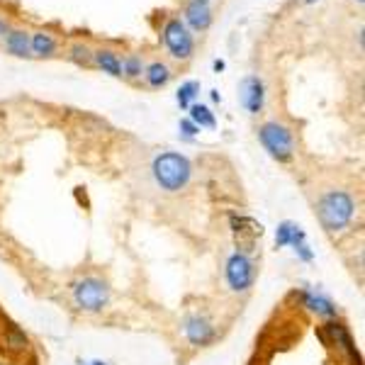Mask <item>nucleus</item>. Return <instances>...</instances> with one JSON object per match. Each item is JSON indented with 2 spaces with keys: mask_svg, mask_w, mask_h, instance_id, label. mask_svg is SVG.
Listing matches in <instances>:
<instances>
[{
  "mask_svg": "<svg viewBox=\"0 0 365 365\" xmlns=\"http://www.w3.org/2000/svg\"><path fill=\"white\" fill-rule=\"evenodd\" d=\"M93 63H96L98 68H103V73H108V76H115V78L122 76V58L113 49L93 51Z\"/></svg>",
  "mask_w": 365,
  "mask_h": 365,
  "instance_id": "14",
  "label": "nucleus"
},
{
  "mask_svg": "<svg viewBox=\"0 0 365 365\" xmlns=\"http://www.w3.org/2000/svg\"><path fill=\"white\" fill-rule=\"evenodd\" d=\"M356 217V200L346 190H327L317 200V220L327 234H341Z\"/></svg>",
  "mask_w": 365,
  "mask_h": 365,
  "instance_id": "1",
  "label": "nucleus"
},
{
  "mask_svg": "<svg viewBox=\"0 0 365 365\" xmlns=\"http://www.w3.org/2000/svg\"><path fill=\"white\" fill-rule=\"evenodd\" d=\"M187 29H195V32H205L212 25V5L207 0H187L185 5V20Z\"/></svg>",
  "mask_w": 365,
  "mask_h": 365,
  "instance_id": "10",
  "label": "nucleus"
},
{
  "mask_svg": "<svg viewBox=\"0 0 365 365\" xmlns=\"http://www.w3.org/2000/svg\"><path fill=\"white\" fill-rule=\"evenodd\" d=\"M163 44H166L168 54L173 58H178V61H187V58L192 56V51H195V37H192V32L187 29V25L178 17H173V20H168L166 25H163Z\"/></svg>",
  "mask_w": 365,
  "mask_h": 365,
  "instance_id": "6",
  "label": "nucleus"
},
{
  "mask_svg": "<svg viewBox=\"0 0 365 365\" xmlns=\"http://www.w3.org/2000/svg\"><path fill=\"white\" fill-rule=\"evenodd\" d=\"M88 365H105V363H100V361H96V363H88Z\"/></svg>",
  "mask_w": 365,
  "mask_h": 365,
  "instance_id": "26",
  "label": "nucleus"
},
{
  "mask_svg": "<svg viewBox=\"0 0 365 365\" xmlns=\"http://www.w3.org/2000/svg\"><path fill=\"white\" fill-rule=\"evenodd\" d=\"M356 3H363V0H356Z\"/></svg>",
  "mask_w": 365,
  "mask_h": 365,
  "instance_id": "28",
  "label": "nucleus"
},
{
  "mask_svg": "<svg viewBox=\"0 0 365 365\" xmlns=\"http://www.w3.org/2000/svg\"><path fill=\"white\" fill-rule=\"evenodd\" d=\"M266 103V83L258 76H246L241 81V105L249 110V115H258Z\"/></svg>",
  "mask_w": 365,
  "mask_h": 365,
  "instance_id": "8",
  "label": "nucleus"
},
{
  "mask_svg": "<svg viewBox=\"0 0 365 365\" xmlns=\"http://www.w3.org/2000/svg\"><path fill=\"white\" fill-rule=\"evenodd\" d=\"M307 239V234H304V229L295 225V222L285 220L278 225V232H275V246L278 249H285V246H295L297 241Z\"/></svg>",
  "mask_w": 365,
  "mask_h": 365,
  "instance_id": "13",
  "label": "nucleus"
},
{
  "mask_svg": "<svg viewBox=\"0 0 365 365\" xmlns=\"http://www.w3.org/2000/svg\"><path fill=\"white\" fill-rule=\"evenodd\" d=\"M304 3H314V0H304Z\"/></svg>",
  "mask_w": 365,
  "mask_h": 365,
  "instance_id": "27",
  "label": "nucleus"
},
{
  "mask_svg": "<svg viewBox=\"0 0 365 365\" xmlns=\"http://www.w3.org/2000/svg\"><path fill=\"white\" fill-rule=\"evenodd\" d=\"M302 302L312 314L322 317V319H336V314H339L336 304H334L327 295H322V292H312V290L302 292Z\"/></svg>",
  "mask_w": 365,
  "mask_h": 365,
  "instance_id": "11",
  "label": "nucleus"
},
{
  "mask_svg": "<svg viewBox=\"0 0 365 365\" xmlns=\"http://www.w3.org/2000/svg\"><path fill=\"white\" fill-rule=\"evenodd\" d=\"M144 71H146V63H144V58L137 56V54H127L125 58H122V76L129 81H137L144 76Z\"/></svg>",
  "mask_w": 365,
  "mask_h": 365,
  "instance_id": "18",
  "label": "nucleus"
},
{
  "mask_svg": "<svg viewBox=\"0 0 365 365\" xmlns=\"http://www.w3.org/2000/svg\"><path fill=\"white\" fill-rule=\"evenodd\" d=\"M190 120L195 122V125L200 127V129H215L217 127V117H215V113L207 108V105H197V103H192L190 108Z\"/></svg>",
  "mask_w": 365,
  "mask_h": 365,
  "instance_id": "17",
  "label": "nucleus"
},
{
  "mask_svg": "<svg viewBox=\"0 0 365 365\" xmlns=\"http://www.w3.org/2000/svg\"><path fill=\"white\" fill-rule=\"evenodd\" d=\"M207 3H210V0H207Z\"/></svg>",
  "mask_w": 365,
  "mask_h": 365,
  "instance_id": "29",
  "label": "nucleus"
},
{
  "mask_svg": "<svg viewBox=\"0 0 365 365\" xmlns=\"http://www.w3.org/2000/svg\"><path fill=\"white\" fill-rule=\"evenodd\" d=\"M71 61L78 63V66H91L93 63V51L86 44H73L71 46Z\"/></svg>",
  "mask_w": 365,
  "mask_h": 365,
  "instance_id": "21",
  "label": "nucleus"
},
{
  "mask_svg": "<svg viewBox=\"0 0 365 365\" xmlns=\"http://www.w3.org/2000/svg\"><path fill=\"white\" fill-rule=\"evenodd\" d=\"M5 344H8V351H13V353L27 351V336H25V331H22V329H17V327H10L8 329V336H5Z\"/></svg>",
  "mask_w": 365,
  "mask_h": 365,
  "instance_id": "20",
  "label": "nucleus"
},
{
  "mask_svg": "<svg viewBox=\"0 0 365 365\" xmlns=\"http://www.w3.org/2000/svg\"><path fill=\"white\" fill-rule=\"evenodd\" d=\"M256 275H258V268L256 263H253V258L249 253L244 251H234L232 256L227 258L225 263V280L229 285V290L237 292H249L253 287V282H256Z\"/></svg>",
  "mask_w": 365,
  "mask_h": 365,
  "instance_id": "5",
  "label": "nucleus"
},
{
  "mask_svg": "<svg viewBox=\"0 0 365 365\" xmlns=\"http://www.w3.org/2000/svg\"><path fill=\"white\" fill-rule=\"evenodd\" d=\"M215 71H217V73H220V71H225V61H222V58H217V61H215Z\"/></svg>",
  "mask_w": 365,
  "mask_h": 365,
  "instance_id": "24",
  "label": "nucleus"
},
{
  "mask_svg": "<svg viewBox=\"0 0 365 365\" xmlns=\"http://www.w3.org/2000/svg\"><path fill=\"white\" fill-rule=\"evenodd\" d=\"M292 249H295V253H297V258H299V261H304V263H312V261H314V251L309 249L307 239L297 241V244L292 246Z\"/></svg>",
  "mask_w": 365,
  "mask_h": 365,
  "instance_id": "22",
  "label": "nucleus"
},
{
  "mask_svg": "<svg viewBox=\"0 0 365 365\" xmlns=\"http://www.w3.org/2000/svg\"><path fill=\"white\" fill-rule=\"evenodd\" d=\"M180 134L185 139H192V137H197V134H200V127L190 120V117H182V120H180Z\"/></svg>",
  "mask_w": 365,
  "mask_h": 365,
  "instance_id": "23",
  "label": "nucleus"
},
{
  "mask_svg": "<svg viewBox=\"0 0 365 365\" xmlns=\"http://www.w3.org/2000/svg\"><path fill=\"white\" fill-rule=\"evenodd\" d=\"M197 93H200V83H197V81H185V83L178 88V93H175V100H178L180 110L190 108L192 100L197 98Z\"/></svg>",
  "mask_w": 365,
  "mask_h": 365,
  "instance_id": "19",
  "label": "nucleus"
},
{
  "mask_svg": "<svg viewBox=\"0 0 365 365\" xmlns=\"http://www.w3.org/2000/svg\"><path fill=\"white\" fill-rule=\"evenodd\" d=\"M3 32H8V25H5V22L0 20V34H3Z\"/></svg>",
  "mask_w": 365,
  "mask_h": 365,
  "instance_id": "25",
  "label": "nucleus"
},
{
  "mask_svg": "<svg viewBox=\"0 0 365 365\" xmlns=\"http://www.w3.org/2000/svg\"><path fill=\"white\" fill-rule=\"evenodd\" d=\"M71 295H73V302L78 309L83 312H103L110 302V285L98 275H86V278L76 280L73 287H71Z\"/></svg>",
  "mask_w": 365,
  "mask_h": 365,
  "instance_id": "3",
  "label": "nucleus"
},
{
  "mask_svg": "<svg viewBox=\"0 0 365 365\" xmlns=\"http://www.w3.org/2000/svg\"><path fill=\"white\" fill-rule=\"evenodd\" d=\"M324 334H329V336H331V344L336 346V349L344 351L346 356L351 358V363L361 365V356H358L356 346H353L351 331H349V327H346V324L329 319V324H324Z\"/></svg>",
  "mask_w": 365,
  "mask_h": 365,
  "instance_id": "9",
  "label": "nucleus"
},
{
  "mask_svg": "<svg viewBox=\"0 0 365 365\" xmlns=\"http://www.w3.org/2000/svg\"><path fill=\"white\" fill-rule=\"evenodd\" d=\"M170 68H168V63H163V61H154V63H149L144 71V78H146V83H149L151 88H163L170 81Z\"/></svg>",
  "mask_w": 365,
  "mask_h": 365,
  "instance_id": "16",
  "label": "nucleus"
},
{
  "mask_svg": "<svg viewBox=\"0 0 365 365\" xmlns=\"http://www.w3.org/2000/svg\"><path fill=\"white\" fill-rule=\"evenodd\" d=\"M154 180L161 190L166 192H180L190 185L192 178V166L185 156L178 151H166V154H158L154 158V166H151Z\"/></svg>",
  "mask_w": 365,
  "mask_h": 365,
  "instance_id": "2",
  "label": "nucleus"
},
{
  "mask_svg": "<svg viewBox=\"0 0 365 365\" xmlns=\"http://www.w3.org/2000/svg\"><path fill=\"white\" fill-rule=\"evenodd\" d=\"M182 331H185V339L190 341L192 346H197V349H205V346H210V344H215V341H217L215 322H210L205 314L187 317Z\"/></svg>",
  "mask_w": 365,
  "mask_h": 365,
  "instance_id": "7",
  "label": "nucleus"
},
{
  "mask_svg": "<svg viewBox=\"0 0 365 365\" xmlns=\"http://www.w3.org/2000/svg\"><path fill=\"white\" fill-rule=\"evenodd\" d=\"M56 39H54V34H49V32H32L29 34V49H32V56H39V58H44V56H54L56 54Z\"/></svg>",
  "mask_w": 365,
  "mask_h": 365,
  "instance_id": "15",
  "label": "nucleus"
},
{
  "mask_svg": "<svg viewBox=\"0 0 365 365\" xmlns=\"http://www.w3.org/2000/svg\"><path fill=\"white\" fill-rule=\"evenodd\" d=\"M5 49L17 58H29L32 56L29 32H25V29H8V34H5Z\"/></svg>",
  "mask_w": 365,
  "mask_h": 365,
  "instance_id": "12",
  "label": "nucleus"
},
{
  "mask_svg": "<svg viewBox=\"0 0 365 365\" xmlns=\"http://www.w3.org/2000/svg\"><path fill=\"white\" fill-rule=\"evenodd\" d=\"M258 139H261L263 149L268 151L270 158H275L278 163H287L295 156V137L292 129L282 122H266L258 127Z\"/></svg>",
  "mask_w": 365,
  "mask_h": 365,
  "instance_id": "4",
  "label": "nucleus"
}]
</instances>
